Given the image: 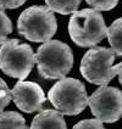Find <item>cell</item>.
Wrapping results in <instances>:
<instances>
[{"instance_id":"obj_1","label":"cell","mask_w":122,"mask_h":129,"mask_svg":"<svg viewBox=\"0 0 122 129\" xmlns=\"http://www.w3.org/2000/svg\"><path fill=\"white\" fill-rule=\"evenodd\" d=\"M36 63L39 76L44 79H61L67 76L73 66L71 48L60 40H48L37 50Z\"/></svg>"},{"instance_id":"obj_2","label":"cell","mask_w":122,"mask_h":129,"mask_svg":"<svg viewBox=\"0 0 122 129\" xmlns=\"http://www.w3.org/2000/svg\"><path fill=\"white\" fill-rule=\"evenodd\" d=\"M106 24L103 15L94 9L75 11L68 22L70 38L82 48H92L106 37Z\"/></svg>"},{"instance_id":"obj_3","label":"cell","mask_w":122,"mask_h":129,"mask_svg":"<svg viewBox=\"0 0 122 129\" xmlns=\"http://www.w3.org/2000/svg\"><path fill=\"white\" fill-rule=\"evenodd\" d=\"M55 15L48 6L34 5L26 9L17 20V30L27 40L45 43L56 33Z\"/></svg>"},{"instance_id":"obj_4","label":"cell","mask_w":122,"mask_h":129,"mask_svg":"<svg viewBox=\"0 0 122 129\" xmlns=\"http://www.w3.org/2000/svg\"><path fill=\"white\" fill-rule=\"evenodd\" d=\"M48 99L62 116L79 115L88 105L86 86L75 78L59 79L48 93Z\"/></svg>"},{"instance_id":"obj_5","label":"cell","mask_w":122,"mask_h":129,"mask_svg":"<svg viewBox=\"0 0 122 129\" xmlns=\"http://www.w3.org/2000/svg\"><path fill=\"white\" fill-rule=\"evenodd\" d=\"M34 63L36 57L31 45L21 44L17 39H9L1 44L0 68L9 77L25 80Z\"/></svg>"},{"instance_id":"obj_6","label":"cell","mask_w":122,"mask_h":129,"mask_svg":"<svg viewBox=\"0 0 122 129\" xmlns=\"http://www.w3.org/2000/svg\"><path fill=\"white\" fill-rule=\"evenodd\" d=\"M116 54L112 49L104 46H92L81 61V73L89 83L96 85H108L117 76L116 67L112 66Z\"/></svg>"},{"instance_id":"obj_7","label":"cell","mask_w":122,"mask_h":129,"mask_svg":"<svg viewBox=\"0 0 122 129\" xmlns=\"http://www.w3.org/2000/svg\"><path fill=\"white\" fill-rule=\"evenodd\" d=\"M88 105L100 122H117L122 117V91L114 86L101 85L88 98Z\"/></svg>"},{"instance_id":"obj_8","label":"cell","mask_w":122,"mask_h":129,"mask_svg":"<svg viewBox=\"0 0 122 129\" xmlns=\"http://www.w3.org/2000/svg\"><path fill=\"white\" fill-rule=\"evenodd\" d=\"M11 98L14 99L16 106L26 113L42 111L43 104L46 100L43 89L39 84L25 80L16 83L11 90Z\"/></svg>"},{"instance_id":"obj_9","label":"cell","mask_w":122,"mask_h":129,"mask_svg":"<svg viewBox=\"0 0 122 129\" xmlns=\"http://www.w3.org/2000/svg\"><path fill=\"white\" fill-rule=\"evenodd\" d=\"M28 129H67V127L58 110H43L33 118Z\"/></svg>"},{"instance_id":"obj_10","label":"cell","mask_w":122,"mask_h":129,"mask_svg":"<svg viewBox=\"0 0 122 129\" xmlns=\"http://www.w3.org/2000/svg\"><path fill=\"white\" fill-rule=\"evenodd\" d=\"M106 37L114 52L122 56V17L111 23V26L106 29Z\"/></svg>"},{"instance_id":"obj_11","label":"cell","mask_w":122,"mask_h":129,"mask_svg":"<svg viewBox=\"0 0 122 129\" xmlns=\"http://www.w3.org/2000/svg\"><path fill=\"white\" fill-rule=\"evenodd\" d=\"M0 129H28L21 113L16 111L0 112Z\"/></svg>"},{"instance_id":"obj_12","label":"cell","mask_w":122,"mask_h":129,"mask_svg":"<svg viewBox=\"0 0 122 129\" xmlns=\"http://www.w3.org/2000/svg\"><path fill=\"white\" fill-rule=\"evenodd\" d=\"M81 1L82 0H45V4L53 12L70 15L77 11Z\"/></svg>"},{"instance_id":"obj_13","label":"cell","mask_w":122,"mask_h":129,"mask_svg":"<svg viewBox=\"0 0 122 129\" xmlns=\"http://www.w3.org/2000/svg\"><path fill=\"white\" fill-rule=\"evenodd\" d=\"M12 32V23L7 17L4 9L0 7V45L7 40V36Z\"/></svg>"},{"instance_id":"obj_14","label":"cell","mask_w":122,"mask_h":129,"mask_svg":"<svg viewBox=\"0 0 122 129\" xmlns=\"http://www.w3.org/2000/svg\"><path fill=\"white\" fill-rule=\"evenodd\" d=\"M86 1L96 11H109L114 9L118 3V0H86Z\"/></svg>"},{"instance_id":"obj_15","label":"cell","mask_w":122,"mask_h":129,"mask_svg":"<svg viewBox=\"0 0 122 129\" xmlns=\"http://www.w3.org/2000/svg\"><path fill=\"white\" fill-rule=\"evenodd\" d=\"M11 101V90L9 89L7 84L0 78V112L6 107Z\"/></svg>"},{"instance_id":"obj_16","label":"cell","mask_w":122,"mask_h":129,"mask_svg":"<svg viewBox=\"0 0 122 129\" xmlns=\"http://www.w3.org/2000/svg\"><path fill=\"white\" fill-rule=\"evenodd\" d=\"M72 129H105L103 125V122L99 119H83L79 121L77 124H75V127Z\"/></svg>"},{"instance_id":"obj_17","label":"cell","mask_w":122,"mask_h":129,"mask_svg":"<svg viewBox=\"0 0 122 129\" xmlns=\"http://www.w3.org/2000/svg\"><path fill=\"white\" fill-rule=\"evenodd\" d=\"M26 0H0V7L3 9H17L22 6Z\"/></svg>"},{"instance_id":"obj_18","label":"cell","mask_w":122,"mask_h":129,"mask_svg":"<svg viewBox=\"0 0 122 129\" xmlns=\"http://www.w3.org/2000/svg\"><path fill=\"white\" fill-rule=\"evenodd\" d=\"M116 71H117V74H118V80L122 85V62H120L118 64H116Z\"/></svg>"}]
</instances>
